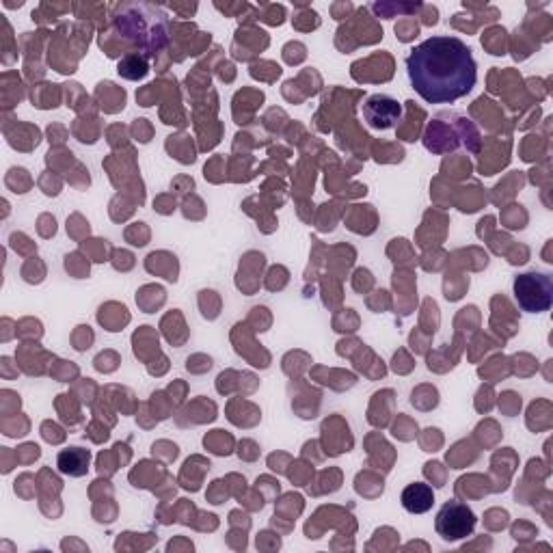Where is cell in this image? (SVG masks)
I'll use <instances>...</instances> for the list:
<instances>
[{
	"label": "cell",
	"mask_w": 553,
	"mask_h": 553,
	"mask_svg": "<svg viewBox=\"0 0 553 553\" xmlns=\"http://www.w3.org/2000/svg\"><path fill=\"white\" fill-rule=\"evenodd\" d=\"M361 113H363V121H366L372 130H389L398 126V121L402 117V106L391 96L376 93V96H370L366 100Z\"/></svg>",
	"instance_id": "277c9868"
},
{
	"label": "cell",
	"mask_w": 553,
	"mask_h": 553,
	"mask_svg": "<svg viewBox=\"0 0 553 553\" xmlns=\"http://www.w3.org/2000/svg\"><path fill=\"white\" fill-rule=\"evenodd\" d=\"M404 63L411 87L428 104H454L478 83L474 52L458 37H428L409 52Z\"/></svg>",
	"instance_id": "6da1fadb"
},
{
	"label": "cell",
	"mask_w": 553,
	"mask_h": 553,
	"mask_svg": "<svg viewBox=\"0 0 553 553\" xmlns=\"http://www.w3.org/2000/svg\"><path fill=\"white\" fill-rule=\"evenodd\" d=\"M476 523L478 519L474 515V510L463 502L450 499V502H445L437 512L435 530L443 541L454 543V541H465L467 536L474 534Z\"/></svg>",
	"instance_id": "3957f363"
},
{
	"label": "cell",
	"mask_w": 553,
	"mask_h": 553,
	"mask_svg": "<svg viewBox=\"0 0 553 553\" xmlns=\"http://www.w3.org/2000/svg\"><path fill=\"white\" fill-rule=\"evenodd\" d=\"M517 305L528 314H543L553 305V279L547 273H521L512 283Z\"/></svg>",
	"instance_id": "7a4b0ae2"
},
{
	"label": "cell",
	"mask_w": 553,
	"mask_h": 553,
	"mask_svg": "<svg viewBox=\"0 0 553 553\" xmlns=\"http://www.w3.org/2000/svg\"><path fill=\"white\" fill-rule=\"evenodd\" d=\"M89 463H91V452L83 448H67L57 456L59 471L63 476H70V478H83L89 471Z\"/></svg>",
	"instance_id": "8992f818"
},
{
	"label": "cell",
	"mask_w": 553,
	"mask_h": 553,
	"mask_svg": "<svg viewBox=\"0 0 553 553\" xmlns=\"http://www.w3.org/2000/svg\"><path fill=\"white\" fill-rule=\"evenodd\" d=\"M402 508L411 512V515H424L435 504V493L433 487L426 482H413L400 495Z\"/></svg>",
	"instance_id": "5b68a950"
}]
</instances>
